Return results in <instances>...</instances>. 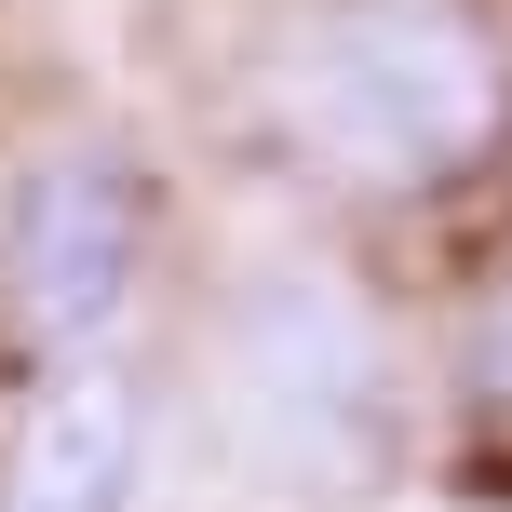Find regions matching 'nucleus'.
<instances>
[{
  "label": "nucleus",
  "mask_w": 512,
  "mask_h": 512,
  "mask_svg": "<svg viewBox=\"0 0 512 512\" xmlns=\"http://www.w3.org/2000/svg\"><path fill=\"white\" fill-rule=\"evenodd\" d=\"M283 122L378 189H445L499 149L512 81L445 0H324L283 41Z\"/></svg>",
  "instance_id": "1"
},
{
  "label": "nucleus",
  "mask_w": 512,
  "mask_h": 512,
  "mask_svg": "<svg viewBox=\"0 0 512 512\" xmlns=\"http://www.w3.org/2000/svg\"><path fill=\"white\" fill-rule=\"evenodd\" d=\"M230 405H243L270 472H297V486L351 472L378 445V337H364V310L337 283H310V270L256 283L243 324H230Z\"/></svg>",
  "instance_id": "2"
},
{
  "label": "nucleus",
  "mask_w": 512,
  "mask_h": 512,
  "mask_svg": "<svg viewBox=\"0 0 512 512\" xmlns=\"http://www.w3.org/2000/svg\"><path fill=\"white\" fill-rule=\"evenodd\" d=\"M135 270H149V189H135L122 149H54L27 162L14 189V310L54 351H95L135 310Z\"/></svg>",
  "instance_id": "3"
},
{
  "label": "nucleus",
  "mask_w": 512,
  "mask_h": 512,
  "mask_svg": "<svg viewBox=\"0 0 512 512\" xmlns=\"http://www.w3.org/2000/svg\"><path fill=\"white\" fill-rule=\"evenodd\" d=\"M149 472V405L122 364H54V391L27 405L14 459H0V512H135Z\"/></svg>",
  "instance_id": "4"
},
{
  "label": "nucleus",
  "mask_w": 512,
  "mask_h": 512,
  "mask_svg": "<svg viewBox=\"0 0 512 512\" xmlns=\"http://www.w3.org/2000/svg\"><path fill=\"white\" fill-rule=\"evenodd\" d=\"M472 391H486V405H512V283L486 297V324H472Z\"/></svg>",
  "instance_id": "5"
}]
</instances>
